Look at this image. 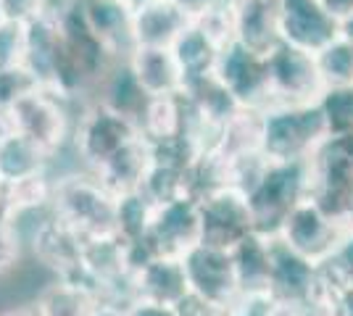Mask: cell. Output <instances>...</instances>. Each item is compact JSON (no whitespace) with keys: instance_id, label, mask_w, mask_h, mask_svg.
I'll use <instances>...</instances> for the list:
<instances>
[{"instance_id":"cell-39","label":"cell","mask_w":353,"mask_h":316,"mask_svg":"<svg viewBox=\"0 0 353 316\" xmlns=\"http://www.w3.org/2000/svg\"><path fill=\"white\" fill-rule=\"evenodd\" d=\"M272 301V295H240L227 316H264Z\"/></svg>"},{"instance_id":"cell-16","label":"cell","mask_w":353,"mask_h":316,"mask_svg":"<svg viewBox=\"0 0 353 316\" xmlns=\"http://www.w3.org/2000/svg\"><path fill=\"white\" fill-rule=\"evenodd\" d=\"M190 24L176 0H137L132 14L134 48H172Z\"/></svg>"},{"instance_id":"cell-47","label":"cell","mask_w":353,"mask_h":316,"mask_svg":"<svg viewBox=\"0 0 353 316\" xmlns=\"http://www.w3.org/2000/svg\"><path fill=\"white\" fill-rule=\"evenodd\" d=\"M338 37H343V40H348L353 45V16H348V19H343L338 24Z\"/></svg>"},{"instance_id":"cell-17","label":"cell","mask_w":353,"mask_h":316,"mask_svg":"<svg viewBox=\"0 0 353 316\" xmlns=\"http://www.w3.org/2000/svg\"><path fill=\"white\" fill-rule=\"evenodd\" d=\"M82 14L108 53L117 61H127L134 50L132 40V0H82Z\"/></svg>"},{"instance_id":"cell-1","label":"cell","mask_w":353,"mask_h":316,"mask_svg":"<svg viewBox=\"0 0 353 316\" xmlns=\"http://www.w3.org/2000/svg\"><path fill=\"white\" fill-rule=\"evenodd\" d=\"M50 213L82 240L117 235V196L88 169L53 177Z\"/></svg>"},{"instance_id":"cell-2","label":"cell","mask_w":353,"mask_h":316,"mask_svg":"<svg viewBox=\"0 0 353 316\" xmlns=\"http://www.w3.org/2000/svg\"><path fill=\"white\" fill-rule=\"evenodd\" d=\"M327 137L316 103H280L261 111V153L266 161H309Z\"/></svg>"},{"instance_id":"cell-32","label":"cell","mask_w":353,"mask_h":316,"mask_svg":"<svg viewBox=\"0 0 353 316\" xmlns=\"http://www.w3.org/2000/svg\"><path fill=\"white\" fill-rule=\"evenodd\" d=\"M314 59H316V69L322 74L324 90L353 85V45L348 40L335 37L319 53H314Z\"/></svg>"},{"instance_id":"cell-25","label":"cell","mask_w":353,"mask_h":316,"mask_svg":"<svg viewBox=\"0 0 353 316\" xmlns=\"http://www.w3.org/2000/svg\"><path fill=\"white\" fill-rule=\"evenodd\" d=\"M98 298L101 295L88 282L72 277H56V282H50L37 295L34 306L40 316H90Z\"/></svg>"},{"instance_id":"cell-24","label":"cell","mask_w":353,"mask_h":316,"mask_svg":"<svg viewBox=\"0 0 353 316\" xmlns=\"http://www.w3.org/2000/svg\"><path fill=\"white\" fill-rule=\"evenodd\" d=\"M211 153H216L224 164L261 153V111L243 108L240 114H235L219 129Z\"/></svg>"},{"instance_id":"cell-3","label":"cell","mask_w":353,"mask_h":316,"mask_svg":"<svg viewBox=\"0 0 353 316\" xmlns=\"http://www.w3.org/2000/svg\"><path fill=\"white\" fill-rule=\"evenodd\" d=\"M311 196L309 161H266L264 171L248 190L253 232L277 238L290 211Z\"/></svg>"},{"instance_id":"cell-45","label":"cell","mask_w":353,"mask_h":316,"mask_svg":"<svg viewBox=\"0 0 353 316\" xmlns=\"http://www.w3.org/2000/svg\"><path fill=\"white\" fill-rule=\"evenodd\" d=\"M11 135H16V124L11 108H0V143H6Z\"/></svg>"},{"instance_id":"cell-21","label":"cell","mask_w":353,"mask_h":316,"mask_svg":"<svg viewBox=\"0 0 353 316\" xmlns=\"http://www.w3.org/2000/svg\"><path fill=\"white\" fill-rule=\"evenodd\" d=\"M272 248H274V238L261 232H250L245 240H240L232 248L240 295H269Z\"/></svg>"},{"instance_id":"cell-6","label":"cell","mask_w":353,"mask_h":316,"mask_svg":"<svg viewBox=\"0 0 353 316\" xmlns=\"http://www.w3.org/2000/svg\"><path fill=\"white\" fill-rule=\"evenodd\" d=\"M309 166L311 198L338 222L353 224V135L327 137Z\"/></svg>"},{"instance_id":"cell-42","label":"cell","mask_w":353,"mask_h":316,"mask_svg":"<svg viewBox=\"0 0 353 316\" xmlns=\"http://www.w3.org/2000/svg\"><path fill=\"white\" fill-rule=\"evenodd\" d=\"M127 316H176L174 306H163V303L143 301V298H134L130 303V311Z\"/></svg>"},{"instance_id":"cell-4","label":"cell","mask_w":353,"mask_h":316,"mask_svg":"<svg viewBox=\"0 0 353 316\" xmlns=\"http://www.w3.org/2000/svg\"><path fill=\"white\" fill-rule=\"evenodd\" d=\"M77 111H79V105L69 101L66 95L50 90V87H40V85L32 87L27 95H21L11 105L16 132L34 143L50 161L63 148H69Z\"/></svg>"},{"instance_id":"cell-18","label":"cell","mask_w":353,"mask_h":316,"mask_svg":"<svg viewBox=\"0 0 353 316\" xmlns=\"http://www.w3.org/2000/svg\"><path fill=\"white\" fill-rule=\"evenodd\" d=\"M235 43L259 56H269L280 37V0H237L235 3Z\"/></svg>"},{"instance_id":"cell-23","label":"cell","mask_w":353,"mask_h":316,"mask_svg":"<svg viewBox=\"0 0 353 316\" xmlns=\"http://www.w3.org/2000/svg\"><path fill=\"white\" fill-rule=\"evenodd\" d=\"M92 98L98 103L108 105L111 111H117L121 116L132 119L134 124L140 121V114L148 103V95L143 92L140 82L134 79L132 69L127 61H117L108 72L103 74V79L98 82V87L92 92Z\"/></svg>"},{"instance_id":"cell-34","label":"cell","mask_w":353,"mask_h":316,"mask_svg":"<svg viewBox=\"0 0 353 316\" xmlns=\"http://www.w3.org/2000/svg\"><path fill=\"white\" fill-rule=\"evenodd\" d=\"M27 59V21H0V72L19 69Z\"/></svg>"},{"instance_id":"cell-43","label":"cell","mask_w":353,"mask_h":316,"mask_svg":"<svg viewBox=\"0 0 353 316\" xmlns=\"http://www.w3.org/2000/svg\"><path fill=\"white\" fill-rule=\"evenodd\" d=\"M127 311H130V303L114 301V298H98L90 316H127Z\"/></svg>"},{"instance_id":"cell-5","label":"cell","mask_w":353,"mask_h":316,"mask_svg":"<svg viewBox=\"0 0 353 316\" xmlns=\"http://www.w3.org/2000/svg\"><path fill=\"white\" fill-rule=\"evenodd\" d=\"M134 137H140V127L132 119L111 111L108 105L98 103L92 98L77 111L69 148L74 151L82 169L95 171L127 143H132Z\"/></svg>"},{"instance_id":"cell-46","label":"cell","mask_w":353,"mask_h":316,"mask_svg":"<svg viewBox=\"0 0 353 316\" xmlns=\"http://www.w3.org/2000/svg\"><path fill=\"white\" fill-rule=\"evenodd\" d=\"M0 316H40V311H37V306L32 301V303H21V306H11V308L0 311Z\"/></svg>"},{"instance_id":"cell-31","label":"cell","mask_w":353,"mask_h":316,"mask_svg":"<svg viewBox=\"0 0 353 316\" xmlns=\"http://www.w3.org/2000/svg\"><path fill=\"white\" fill-rule=\"evenodd\" d=\"M140 190L153 206H163V203H172L179 198H192L188 190V171L159 164L153 158H150V166H148V174L140 185Z\"/></svg>"},{"instance_id":"cell-22","label":"cell","mask_w":353,"mask_h":316,"mask_svg":"<svg viewBox=\"0 0 353 316\" xmlns=\"http://www.w3.org/2000/svg\"><path fill=\"white\" fill-rule=\"evenodd\" d=\"M148 166H150V143L140 135L134 137L132 143H127L119 153H114L92 174L103 182L114 196H121V193L140 190V185L148 174Z\"/></svg>"},{"instance_id":"cell-26","label":"cell","mask_w":353,"mask_h":316,"mask_svg":"<svg viewBox=\"0 0 353 316\" xmlns=\"http://www.w3.org/2000/svg\"><path fill=\"white\" fill-rule=\"evenodd\" d=\"M137 127L148 143H161V140L185 135L188 132V105H185L182 92L148 98Z\"/></svg>"},{"instance_id":"cell-29","label":"cell","mask_w":353,"mask_h":316,"mask_svg":"<svg viewBox=\"0 0 353 316\" xmlns=\"http://www.w3.org/2000/svg\"><path fill=\"white\" fill-rule=\"evenodd\" d=\"M0 200L6 203V209L14 213L16 219L27 216V213H37V211H50V200H53V177L50 171L34 174L14 185H3L0 187Z\"/></svg>"},{"instance_id":"cell-30","label":"cell","mask_w":353,"mask_h":316,"mask_svg":"<svg viewBox=\"0 0 353 316\" xmlns=\"http://www.w3.org/2000/svg\"><path fill=\"white\" fill-rule=\"evenodd\" d=\"M156 206L143 196V190L117 196V235L124 242L145 240L153 224Z\"/></svg>"},{"instance_id":"cell-20","label":"cell","mask_w":353,"mask_h":316,"mask_svg":"<svg viewBox=\"0 0 353 316\" xmlns=\"http://www.w3.org/2000/svg\"><path fill=\"white\" fill-rule=\"evenodd\" d=\"M127 63L148 98L179 95L185 90V76L172 48H134Z\"/></svg>"},{"instance_id":"cell-37","label":"cell","mask_w":353,"mask_h":316,"mask_svg":"<svg viewBox=\"0 0 353 316\" xmlns=\"http://www.w3.org/2000/svg\"><path fill=\"white\" fill-rule=\"evenodd\" d=\"M327 266L338 274L345 285L353 287V224L345 229L343 240H340L335 256L327 261Z\"/></svg>"},{"instance_id":"cell-14","label":"cell","mask_w":353,"mask_h":316,"mask_svg":"<svg viewBox=\"0 0 353 316\" xmlns=\"http://www.w3.org/2000/svg\"><path fill=\"white\" fill-rule=\"evenodd\" d=\"M30 248L34 258L56 277H74L82 266L85 240L48 211L43 222L32 229Z\"/></svg>"},{"instance_id":"cell-44","label":"cell","mask_w":353,"mask_h":316,"mask_svg":"<svg viewBox=\"0 0 353 316\" xmlns=\"http://www.w3.org/2000/svg\"><path fill=\"white\" fill-rule=\"evenodd\" d=\"M319 3H322V8L332 16L338 24L343 19L353 16V0H319Z\"/></svg>"},{"instance_id":"cell-10","label":"cell","mask_w":353,"mask_h":316,"mask_svg":"<svg viewBox=\"0 0 353 316\" xmlns=\"http://www.w3.org/2000/svg\"><path fill=\"white\" fill-rule=\"evenodd\" d=\"M182 264H185L190 293L219 306L224 311L235 306L240 298V285H237L232 251H221L206 242H198L192 251L182 256Z\"/></svg>"},{"instance_id":"cell-7","label":"cell","mask_w":353,"mask_h":316,"mask_svg":"<svg viewBox=\"0 0 353 316\" xmlns=\"http://www.w3.org/2000/svg\"><path fill=\"white\" fill-rule=\"evenodd\" d=\"M348 227L351 224H343L335 216H330L309 196L285 216L277 238L290 251H295L298 256L309 258L311 264L322 266V264H327L330 258L335 256V251H338V245Z\"/></svg>"},{"instance_id":"cell-33","label":"cell","mask_w":353,"mask_h":316,"mask_svg":"<svg viewBox=\"0 0 353 316\" xmlns=\"http://www.w3.org/2000/svg\"><path fill=\"white\" fill-rule=\"evenodd\" d=\"M327 124L330 137H351L353 135V85L345 87H327L316 101Z\"/></svg>"},{"instance_id":"cell-38","label":"cell","mask_w":353,"mask_h":316,"mask_svg":"<svg viewBox=\"0 0 353 316\" xmlns=\"http://www.w3.org/2000/svg\"><path fill=\"white\" fill-rule=\"evenodd\" d=\"M174 308H176V316H227L230 314V311H224L219 306L198 298L195 293H188L182 301L176 303Z\"/></svg>"},{"instance_id":"cell-8","label":"cell","mask_w":353,"mask_h":316,"mask_svg":"<svg viewBox=\"0 0 353 316\" xmlns=\"http://www.w3.org/2000/svg\"><path fill=\"white\" fill-rule=\"evenodd\" d=\"M201 209V242L232 251L253 232V211L248 196L232 185H221L208 196L198 198Z\"/></svg>"},{"instance_id":"cell-13","label":"cell","mask_w":353,"mask_h":316,"mask_svg":"<svg viewBox=\"0 0 353 316\" xmlns=\"http://www.w3.org/2000/svg\"><path fill=\"white\" fill-rule=\"evenodd\" d=\"M280 37L285 45L319 53L338 37V21L319 0H280Z\"/></svg>"},{"instance_id":"cell-28","label":"cell","mask_w":353,"mask_h":316,"mask_svg":"<svg viewBox=\"0 0 353 316\" xmlns=\"http://www.w3.org/2000/svg\"><path fill=\"white\" fill-rule=\"evenodd\" d=\"M48 169H50V158L19 132L8 137L6 143H0V187L43 174Z\"/></svg>"},{"instance_id":"cell-40","label":"cell","mask_w":353,"mask_h":316,"mask_svg":"<svg viewBox=\"0 0 353 316\" xmlns=\"http://www.w3.org/2000/svg\"><path fill=\"white\" fill-rule=\"evenodd\" d=\"M3 6V14L6 19H14V21H32L40 14V6L43 0H0Z\"/></svg>"},{"instance_id":"cell-36","label":"cell","mask_w":353,"mask_h":316,"mask_svg":"<svg viewBox=\"0 0 353 316\" xmlns=\"http://www.w3.org/2000/svg\"><path fill=\"white\" fill-rule=\"evenodd\" d=\"M32 87H37V82H34V76H32L24 66L0 72V108H11V105H14L21 95H27Z\"/></svg>"},{"instance_id":"cell-41","label":"cell","mask_w":353,"mask_h":316,"mask_svg":"<svg viewBox=\"0 0 353 316\" xmlns=\"http://www.w3.org/2000/svg\"><path fill=\"white\" fill-rule=\"evenodd\" d=\"M176 3L192 21V19H201V16L219 11V8H232L237 0H176Z\"/></svg>"},{"instance_id":"cell-9","label":"cell","mask_w":353,"mask_h":316,"mask_svg":"<svg viewBox=\"0 0 353 316\" xmlns=\"http://www.w3.org/2000/svg\"><path fill=\"white\" fill-rule=\"evenodd\" d=\"M266 66H269L272 105L316 103L322 98L324 82L316 69L314 53L282 43L266 56Z\"/></svg>"},{"instance_id":"cell-48","label":"cell","mask_w":353,"mask_h":316,"mask_svg":"<svg viewBox=\"0 0 353 316\" xmlns=\"http://www.w3.org/2000/svg\"><path fill=\"white\" fill-rule=\"evenodd\" d=\"M3 19H6V14H3V6H0V21H3Z\"/></svg>"},{"instance_id":"cell-12","label":"cell","mask_w":353,"mask_h":316,"mask_svg":"<svg viewBox=\"0 0 353 316\" xmlns=\"http://www.w3.org/2000/svg\"><path fill=\"white\" fill-rule=\"evenodd\" d=\"M148 240L161 256L182 258L201 242V209L195 198H179L156 206Z\"/></svg>"},{"instance_id":"cell-27","label":"cell","mask_w":353,"mask_h":316,"mask_svg":"<svg viewBox=\"0 0 353 316\" xmlns=\"http://www.w3.org/2000/svg\"><path fill=\"white\" fill-rule=\"evenodd\" d=\"M172 53H174L176 63H179V72L185 76V85H190L201 76L214 74L221 48L214 45L203 34V30L190 21L185 27V32L176 37V43L172 45Z\"/></svg>"},{"instance_id":"cell-19","label":"cell","mask_w":353,"mask_h":316,"mask_svg":"<svg viewBox=\"0 0 353 316\" xmlns=\"http://www.w3.org/2000/svg\"><path fill=\"white\" fill-rule=\"evenodd\" d=\"M134 298L143 301L163 303V306H176L188 293V274H185V264L176 256H153L145 266L132 274Z\"/></svg>"},{"instance_id":"cell-11","label":"cell","mask_w":353,"mask_h":316,"mask_svg":"<svg viewBox=\"0 0 353 316\" xmlns=\"http://www.w3.org/2000/svg\"><path fill=\"white\" fill-rule=\"evenodd\" d=\"M214 74L230 87L243 108L264 111L272 105V90H269V66L266 59L248 50L240 43H230L221 48L219 61Z\"/></svg>"},{"instance_id":"cell-15","label":"cell","mask_w":353,"mask_h":316,"mask_svg":"<svg viewBox=\"0 0 353 316\" xmlns=\"http://www.w3.org/2000/svg\"><path fill=\"white\" fill-rule=\"evenodd\" d=\"M316 282H319V266L290 251L280 238H274L269 295L280 303H293L306 308L316 290Z\"/></svg>"},{"instance_id":"cell-35","label":"cell","mask_w":353,"mask_h":316,"mask_svg":"<svg viewBox=\"0 0 353 316\" xmlns=\"http://www.w3.org/2000/svg\"><path fill=\"white\" fill-rule=\"evenodd\" d=\"M21 248H24V240H21L19 219L0 200V274L11 271L19 264Z\"/></svg>"}]
</instances>
